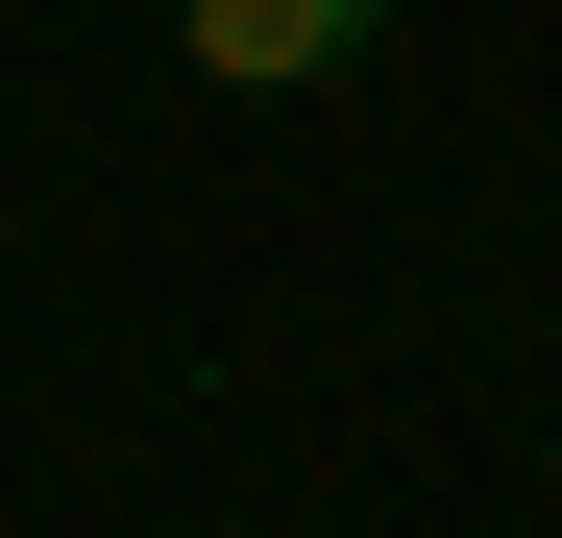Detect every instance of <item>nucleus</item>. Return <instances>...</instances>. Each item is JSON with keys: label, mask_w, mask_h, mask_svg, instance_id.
I'll use <instances>...</instances> for the list:
<instances>
[{"label": "nucleus", "mask_w": 562, "mask_h": 538, "mask_svg": "<svg viewBox=\"0 0 562 538\" xmlns=\"http://www.w3.org/2000/svg\"><path fill=\"white\" fill-rule=\"evenodd\" d=\"M367 25H392V0H171V49H196L221 99H294V74H342Z\"/></svg>", "instance_id": "nucleus-1"}]
</instances>
